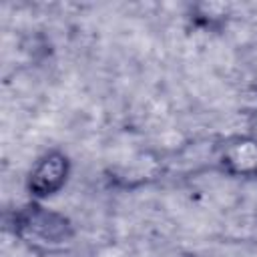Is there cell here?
<instances>
[{
	"label": "cell",
	"mask_w": 257,
	"mask_h": 257,
	"mask_svg": "<svg viewBox=\"0 0 257 257\" xmlns=\"http://www.w3.org/2000/svg\"><path fill=\"white\" fill-rule=\"evenodd\" d=\"M14 235L38 251H58L66 247L74 235L72 223L56 211L38 203H30L14 213Z\"/></svg>",
	"instance_id": "obj_1"
},
{
	"label": "cell",
	"mask_w": 257,
	"mask_h": 257,
	"mask_svg": "<svg viewBox=\"0 0 257 257\" xmlns=\"http://www.w3.org/2000/svg\"><path fill=\"white\" fill-rule=\"evenodd\" d=\"M68 171H70L68 157L60 151H50L44 157H40L32 167L28 177V191L36 199L50 197L64 187Z\"/></svg>",
	"instance_id": "obj_2"
},
{
	"label": "cell",
	"mask_w": 257,
	"mask_h": 257,
	"mask_svg": "<svg viewBox=\"0 0 257 257\" xmlns=\"http://www.w3.org/2000/svg\"><path fill=\"white\" fill-rule=\"evenodd\" d=\"M219 161L233 175L257 177V141L245 137L227 141L221 147Z\"/></svg>",
	"instance_id": "obj_3"
}]
</instances>
